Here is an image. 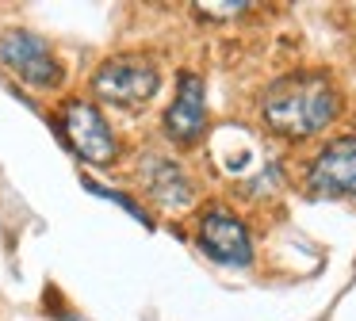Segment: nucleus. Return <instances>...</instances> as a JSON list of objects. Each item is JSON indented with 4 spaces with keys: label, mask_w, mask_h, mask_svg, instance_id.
Listing matches in <instances>:
<instances>
[{
    "label": "nucleus",
    "mask_w": 356,
    "mask_h": 321,
    "mask_svg": "<svg viewBox=\"0 0 356 321\" xmlns=\"http://www.w3.org/2000/svg\"><path fill=\"white\" fill-rule=\"evenodd\" d=\"M341 111V96L330 76L302 73V76H284L268 84L261 99V119L272 134L280 138H310L325 130Z\"/></svg>",
    "instance_id": "1"
},
{
    "label": "nucleus",
    "mask_w": 356,
    "mask_h": 321,
    "mask_svg": "<svg viewBox=\"0 0 356 321\" xmlns=\"http://www.w3.org/2000/svg\"><path fill=\"white\" fill-rule=\"evenodd\" d=\"M203 126H207V92H203V81L195 73H180L177 99L165 111V134L177 145H195L203 138Z\"/></svg>",
    "instance_id": "7"
},
{
    "label": "nucleus",
    "mask_w": 356,
    "mask_h": 321,
    "mask_svg": "<svg viewBox=\"0 0 356 321\" xmlns=\"http://www.w3.org/2000/svg\"><path fill=\"white\" fill-rule=\"evenodd\" d=\"M161 88V73L149 58L142 54H119V58H108L100 69L92 73V92L100 104L123 107V111H138Z\"/></svg>",
    "instance_id": "2"
},
{
    "label": "nucleus",
    "mask_w": 356,
    "mask_h": 321,
    "mask_svg": "<svg viewBox=\"0 0 356 321\" xmlns=\"http://www.w3.org/2000/svg\"><path fill=\"white\" fill-rule=\"evenodd\" d=\"M85 188H88V191H92V195H100V199H111V203H115V206H123V211H127V214H131V218H138V222H142V226H154V218H149V214H146V211H142V206H138V203H134V199H127V195H119V191H111V188H100V183H92V180H88V183H85Z\"/></svg>",
    "instance_id": "9"
},
{
    "label": "nucleus",
    "mask_w": 356,
    "mask_h": 321,
    "mask_svg": "<svg viewBox=\"0 0 356 321\" xmlns=\"http://www.w3.org/2000/svg\"><path fill=\"white\" fill-rule=\"evenodd\" d=\"M58 126L81 160H88V165H111L115 160V130L108 126L100 107H92L88 99H65L62 111H58Z\"/></svg>",
    "instance_id": "3"
},
{
    "label": "nucleus",
    "mask_w": 356,
    "mask_h": 321,
    "mask_svg": "<svg viewBox=\"0 0 356 321\" xmlns=\"http://www.w3.org/2000/svg\"><path fill=\"white\" fill-rule=\"evenodd\" d=\"M310 195H348L356 199V138L330 142L307 168Z\"/></svg>",
    "instance_id": "5"
},
{
    "label": "nucleus",
    "mask_w": 356,
    "mask_h": 321,
    "mask_svg": "<svg viewBox=\"0 0 356 321\" xmlns=\"http://www.w3.org/2000/svg\"><path fill=\"white\" fill-rule=\"evenodd\" d=\"M0 61L12 69L31 88H58L62 84V65L50 54V46L31 31H0Z\"/></svg>",
    "instance_id": "4"
},
{
    "label": "nucleus",
    "mask_w": 356,
    "mask_h": 321,
    "mask_svg": "<svg viewBox=\"0 0 356 321\" xmlns=\"http://www.w3.org/2000/svg\"><path fill=\"white\" fill-rule=\"evenodd\" d=\"M138 180H142V191L157 206H169V211H180V206H188L195 199V188L184 176V168L177 160L161 157V153H146L138 160Z\"/></svg>",
    "instance_id": "8"
},
{
    "label": "nucleus",
    "mask_w": 356,
    "mask_h": 321,
    "mask_svg": "<svg viewBox=\"0 0 356 321\" xmlns=\"http://www.w3.org/2000/svg\"><path fill=\"white\" fill-rule=\"evenodd\" d=\"M62 321H77V318H73V313H62Z\"/></svg>",
    "instance_id": "10"
},
{
    "label": "nucleus",
    "mask_w": 356,
    "mask_h": 321,
    "mask_svg": "<svg viewBox=\"0 0 356 321\" xmlns=\"http://www.w3.org/2000/svg\"><path fill=\"white\" fill-rule=\"evenodd\" d=\"M200 249L207 252L211 260L230 268H249L253 264V241H249L245 226H241L234 214L226 211H207L200 218Z\"/></svg>",
    "instance_id": "6"
}]
</instances>
